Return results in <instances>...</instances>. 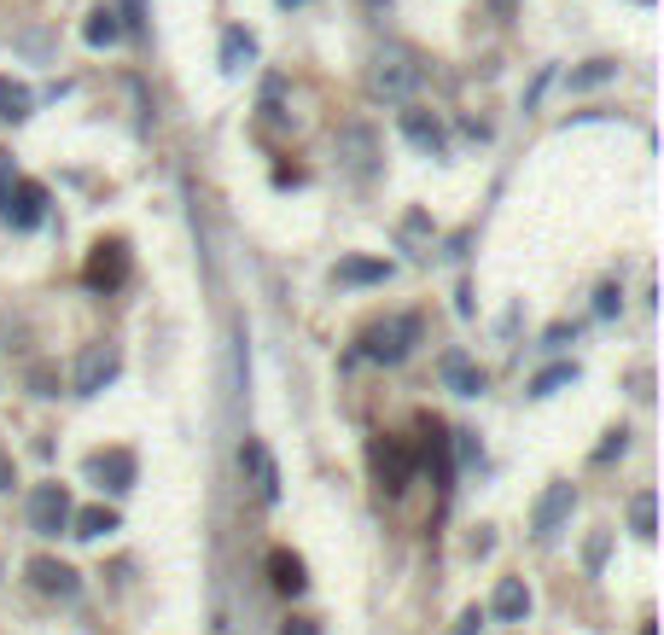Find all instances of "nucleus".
Returning <instances> with one entry per match:
<instances>
[{"mask_svg":"<svg viewBox=\"0 0 664 635\" xmlns=\"http://www.w3.org/2000/svg\"><path fill=\"white\" fill-rule=\"evenodd\" d=\"M420 344V315H385V321H367L356 338V356L379 362V368H397L408 362V350Z\"/></svg>","mask_w":664,"mask_h":635,"instance_id":"f257e3e1","label":"nucleus"},{"mask_svg":"<svg viewBox=\"0 0 664 635\" xmlns=\"http://www.w3.org/2000/svg\"><path fill=\"white\" fill-rule=\"evenodd\" d=\"M420 82H426V70H420V59H414L408 47H379V53H373V70H367V94H373V100L408 105Z\"/></svg>","mask_w":664,"mask_h":635,"instance_id":"f03ea898","label":"nucleus"},{"mask_svg":"<svg viewBox=\"0 0 664 635\" xmlns=\"http://www.w3.org/2000/svg\"><path fill=\"white\" fill-rule=\"evenodd\" d=\"M379 158H385V146H379V134L367 129V123H344V129H338V169H344L356 187H367V181L379 175Z\"/></svg>","mask_w":664,"mask_h":635,"instance_id":"7ed1b4c3","label":"nucleus"},{"mask_svg":"<svg viewBox=\"0 0 664 635\" xmlns=\"http://www.w3.org/2000/svg\"><path fill=\"white\" fill-rule=\"evenodd\" d=\"M373 478H379V490L385 496H402L408 490V478H414V449L402 443V437H373Z\"/></svg>","mask_w":664,"mask_h":635,"instance_id":"20e7f679","label":"nucleus"},{"mask_svg":"<svg viewBox=\"0 0 664 635\" xmlns=\"http://www.w3.org/2000/svg\"><path fill=\"white\" fill-rule=\"evenodd\" d=\"M41 216H47V187L12 175V187H6V199H0V222H12L18 234H30V228H41Z\"/></svg>","mask_w":664,"mask_h":635,"instance_id":"39448f33","label":"nucleus"},{"mask_svg":"<svg viewBox=\"0 0 664 635\" xmlns=\"http://www.w3.org/2000/svg\"><path fill=\"white\" fill-rule=\"evenodd\" d=\"M82 280H88L94 292L129 286V245H123V239H100V245L88 251V263H82Z\"/></svg>","mask_w":664,"mask_h":635,"instance_id":"423d86ee","label":"nucleus"},{"mask_svg":"<svg viewBox=\"0 0 664 635\" xmlns=\"http://www.w3.org/2000/svg\"><path fill=\"white\" fill-rule=\"evenodd\" d=\"M70 513H76V502H70L65 484H35V490H30V531L35 536L70 531Z\"/></svg>","mask_w":664,"mask_h":635,"instance_id":"0eeeda50","label":"nucleus"},{"mask_svg":"<svg viewBox=\"0 0 664 635\" xmlns=\"http://www.w3.org/2000/svg\"><path fill=\"white\" fill-rule=\"evenodd\" d=\"M123 373V356H117V344H88L82 356H76V397H100L105 385Z\"/></svg>","mask_w":664,"mask_h":635,"instance_id":"6e6552de","label":"nucleus"},{"mask_svg":"<svg viewBox=\"0 0 664 635\" xmlns=\"http://www.w3.org/2000/svg\"><path fill=\"white\" fill-rule=\"evenodd\" d=\"M88 478L111 496H129L134 478H140V461H134V449H100V455H88Z\"/></svg>","mask_w":664,"mask_h":635,"instance_id":"1a4fd4ad","label":"nucleus"},{"mask_svg":"<svg viewBox=\"0 0 664 635\" xmlns=\"http://www.w3.org/2000/svg\"><path fill=\"white\" fill-rule=\"evenodd\" d=\"M571 507H577V484H565V478H554L542 496H536V507H531V536H548L560 531L565 519H571Z\"/></svg>","mask_w":664,"mask_h":635,"instance_id":"9d476101","label":"nucleus"},{"mask_svg":"<svg viewBox=\"0 0 664 635\" xmlns=\"http://www.w3.org/2000/svg\"><path fill=\"white\" fill-rule=\"evenodd\" d=\"M414 461H437V496H449V490H455L449 432H443V420H437V414H420V449H414Z\"/></svg>","mask_w":664,"mask_h":635,"instance_id":"9b49d317","label":"nucleus"},{"mask_svg":"<svg viewBox=\"0 0 664 635\" xmlns=\"http://www.w3.org/2000/svg\"><path fill=\"white\" fill-rule=\"evenodd\" d=\"M30 583L41 595H59V601H76V589H82V577H76L65 560H53V554H35L30 560Z\"/></svg>","mask_w":664,"mask_h":635,"instance_id":"f8f14e48","label":"nucleus"},{"mask_svg":"<svg viewBox=\"0 0 664 635\" xmlns=\"http://www.w3.org/2000/svg\"><path fill=\"white\" fill-rule=\"evenodd\" d=\"M402 134L426 152V158H449V134H443V123H437L432 111H420V105H408L402 111Z\"/></svg>","mask_w":664,"mask_h":635,"instance_id":"ddd939ff","label":"nucleus"},{"mask_svg":"<svg viewBox=\"0 0 664 635\" xmlns=\"http://www.w3.org/2000/svg\"><path fill=\"white\" fill-rule=\"evenodd\" d=\"M437 373H443V385L455 391V397H478L490 379H484V368L466 356V350H443V362H437Z\"/></svg>","mask_w":664,"mask_h":635,"instance_id":"4468645a","label":"nucleus"},{"mask_svg":"<svg viewBox=\"0 0 664 635\" xmlns=\"http://www.w3.org/2000/svg\"><path fill=\"white\" fill-rule=\"evenodd\" d=\"M239 467L257 478V496H263V502H280V472H274V461H268V449L257 443V437L239 443Z\"/></svg>","mask_w":664,"mask_h":635,"instance_id":"2eb2a0df","label":"nucleus"},{"mask_svg":"<svg viewBox=\"0 0 664 635\" xmlns=\"http://www.w3.org/2000/svg\"><path fill=\"white\" fill-rule=\"evenodd\" d=\"M391 263L385 257H338L332 263V286H385Z\"/></svg>","mask_w":664,"mask_h":635,"instance_id":"dca6fc26","label":"nucleus"},{"mask_svg":"<svg viewBox=\"0 0 664 635\" xmlns=\"http://www.w3.org/2000/svg\"><path fill=\"white\" fill-rule=\"evenodd\" d=\"M268 583H274V595H303V589H309L303 560L292 548H268Z\"/></svg>","mask_w":664,"mask_h":635,"instance_id":"f3484780","label":"nucleus"},{"mask_svg":"<svg viewBox=\"0 0 664 635\" xmlns=\"http://www.w3.org/2000/svg\"><path fill=\"white\" fill-rule=\"evenodd\" d=\"M525 612H531V589H525L519 577H501L496 595H490V618H501V624H525Z\"/></svg>","mask_w":664,"mask_h":635,"instance_id":"a211bd4d","label":"nucleus"},{"mask_svg":"<svg viewBox=\"0 0 664 635\" xmlns=\"http://www.w3.org/2000/svg\"><path fill=\"white\" fill-rule=\"evenodd\" d=\"M123 525L111 507H82V513H70V536H82V542H100V536H111Z\"/></svg>","mask_w":664,"mask_h":635,"instance_id":"6ab92c4d","label":"nucleus"},{"mask_svg":"<svg viewBox=\"0 0 664 635\" xmlns=\"http://www.w3.org/2000/svg\"><path fill=\"white\" fill-rule=\"evenodd\" d=\"M82 41H88V47H111V41H123V18H117V6H94V12H88V24H82Z\"/></svg>","mask_w":664,"mask_h":635,"instance_id":"aec40b11","label":"nucleus"},{"mask_svg":"<svg viewBox=\"0 0 664 635\" xmlns=\"http://www.w3.org/2000/svg\"><path fill=\"white\" fill-rule=\"evenodd\" d=\"M30 111H35V94H30V88H24L18 76H0V117H6V123H24Z\"/></svg>","mask_w":664,"mask_h":635,"instance_id":"412c9836","label":"nucleus"},{"mask_svg":"<svg viewBox=\"0 0 664 635\" xmlns=\"http://www.w3.org/2000/svg\"><path fill=\"white\" fill-rule=\"evenodd\" d=\"M251 59H257V41L245 30H222V70L239 76V70H251Z\"/></svg>","mask_w":664,"mask_h":635,"instance_id":"4be33fe9","label":"nucleus"},{"mask_svg":"<svg viewBox=\"0 0 664 635\" xmlns=\"http://www.w3.org/2000/svg\"><path fill=\"white\" fill-rule=\"evenodd\" d=\"M653 507H659V496H653V490H635L630 525H635V536H641V542H653V536H659V513H653Z\"/></svg>","mask_w":664,"mask_h":635,"instance_id":"5701e85b","label":"nucleus"},{"mask_svg":"<svg viewBox=\"0 0 664 635\" xmlns=\"http://www.w3.org/2000/svg\"><path fill=\"white\" fill-rule=\"evenodd\" d=\"M577 379V362H554V368H542L531 379V397H554V391H565Z\"/></svg>","mask_w":664,"mask_h":635,"instance_id":"b1692460","label":"nucleus"},{"mask_svg":"<svg viewBox=\"0 0 664 635\" xmlns=\"http://www.w3.org/2000/svg\"><path fill=\"white\" fill-rule=\"evenodd\" d=\"M612 76H618L612 59H589L583 70H571V88H600V82H612Z\"/></svg>","mask_w":664,"mask_h":635,"instance_id":"393cba45","label":"nucleus"},{"mask_svg":"<svg viewBox=\"0 0 664 635\" xmlns=\"http://www.w3.org/2000/svg\"><path fill=\"white\" fill-rule=\"evenodd\" d=\"M618 309H624V292H618V286L606 280V286H600V292H595V315H600V321H612Z\"/></svg>","mask_w":664,"mask_h":635,"instance_id":"a878e982","label":"nucleus"},{"mask_svg":"<svg viewBox=\"0 0 664 635\" xmlns=\"http://www.w3.org/2000/svg\"><path fill=\"white\" fill-rule=\"evenodd\" d=\"M140 12H146V0H123V6H117V18H123V35H140V30H146V18H140Z\"/></svg>","mask_w":664,"mask_h":635,"instance_id":"bb28decb","label":"nucleus"},{"mask_svg":"<svg viewBox=\"0 0 664 635\" xmlns=\"http://www.w3.org/2000/svg\"><path fill=\"white\" fill-rule=\"evenodd\" d=\"M624 449H630V432L618 426V432H606V443L595 449V461H612V455H624Z\"/></svg>","mask_w":664,"mask_h":635,"instance_id":"cd10ccee","label":"nucleus"},{"mask_svg":"<svg viewBox=\"0 0 664 635\" xmlns=\"http://www.w3.org/2000/svg\"><path fill=\"white\" fill-rule=\"evenodd\" d=\"M478 630H484V606H466L461 624H455V635H478Z\"/></svg>","mask_w":664,"mask_h":635,"instance_id":"c85d7f7f","label":"nucleus"},{"mask_svg":"<svg viewBox=\"0 0 664 635\" xmlns=\"http://www.w3.org/2000/svg\"><path fill=\"white\" fill-rule=\"evenodd\" d=\"M280 635H321V624H315V618H286V630Z\"/></svg>","mask_w":664,"mask_h":635,"instance_id":"c756f323","label":"nucleus"},{"mask_svg":"<svg viewBox=\"0 0 664 635\" xmlns=\"http://www.w3.org/2000/svg\"><path fill=\"white\" fill-rule=\"evenodd\" d=\"M606 542H612V536L600 531L595 542H589V571H600V560H606Z\"/></svg>","mask_w":664,"mask_h":635,"instance_id":"7c9ffc66","label":"nucleus"},{"mask_svg":"<svg viewBox=\"0 0 664 635\" xmlns=\"http://www.w3.org/2000/svg\"><path fill=\"white\" fill-rule=\"evenodd\" d=\"M30 385L41 391V397H53V368H35V373H30Z\"/></svg>","mask_w":664,"mask_h":635,"instance_id":"2f4dec72","label":"nucleus"},{"mask_svg":"<svg viewBox=\"0 0 664 635\" xmlns=\"http://www.w3.org/2000/svg\"><path fill=\"white\" fill-rule=\"evenodd\" d=\"M565 338H577V327H565V321H560V327H548V350H560Z\"/></svg>","mask_w":664,"mask_h":635,"instance_id":"473e14b6","label":"nucleus"},{"mask_svg":"<svg viewBox=\"0 0 664 635\" xmlns=\"http://www.w3.org/2000/svg\"><path fill=\"white\" fill-rule=\"evenodd\" d=\"M0 490H12V461L0 455Z\"/></svg>","mask_w":664,"mask_h":635,"instance_id":"72a5a7b5","label":"nucleus"}]
</instances>
